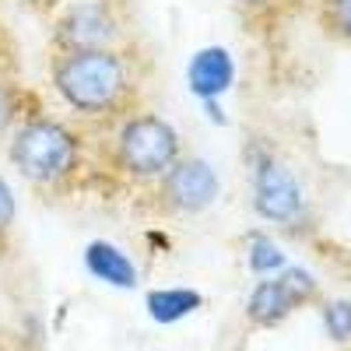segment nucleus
I'll return each mask as SVG.
<instances>
[{
	"label": "nucleus",
	"mask_w": 351,
	"mask_h": 351,
	"mask_svg": "<svg viewBox=\"0 0 351 351\" xmlns=\"http://www.w3.org/2000/svg\"><path fill=\"white\" fill-rule=\"evenodd\" d=\"M204 306V295L197 288H186V285H165V288H152L144 295V309L155 319L158 327H172L180 319L193 316L197 309Z\"/></svg>",
	"instance_id": "9d476101"
},
{
	"label": "nucleus",
	"mask_w": 351,
	"mask_h": 351,
	"mask_svg": "<svg viewBox=\"0 0 351 351\" xmlns=\"http://www.w3.org/2000/svg\"><path fill=\"white\" fill-rule=\"evenodd\" d=\"M84 271L95 281L120 288V291H134L137 288V263L130 260V253L123 246H116L109 239H92L84 246Z\"/></svg>",
	"instance_id": "6e6552de"
},
{
	"label": "nucleus",
	"mask_w": 351,
	"mask_h": 351,
	"mask_svg": "<svg viewBox=\"0 0 351 351\" xmlns=\"http://www.w3.org/2000/svg\"><path fill=\"white\" fill-rule=\"evenodd\" d=\"M250 183H253V211L256 218L271 225H291L306 215V193L281 158L271 152H260L250 162Z\"/></svg>",
	"instance_id": "20e7f679"
},
{
	"label": "nucleus",
	"mask_w": 351,
	"mask_h": 351,
	"mask_svg": "<svg viewBox=\"0 0 351 351\" xmlns=\"http://www.w3.org/2000/svg\"><path fill=\"white\" fill-rule=\"evenodd\" d=\"M180 155L183 137L158 112H130L112 130V165L134 183H158Z\"/></svg>",
	"instance_id": "7ed1b4c3"
},
{
	"label": "nucleus",
	"mask_w": 351,
	"mask_h": 351,
	"mask_svg": "<svg viewBox=\"0 0 351 351\" xmlns=\"http://www.w3.org/2000/svg\"><path fill=\"white\" fill-rule=\"evenodd\" d=\"M155 190L165 215H204L221 197V176L208 158L180 155V162L155 183Z\"/></svg>",
	"instance_id": "39448f33"
},
{
	"label": "nucleus",
	"mask_w": 351,
	"mask_h": 351,
	"mask_svg": "<svg viewBox=\"0 0 351 351\" xmlns=\"http://www.w3.org/2000/svg\"><path fill=\"white\" fill-rule=\"evenodd\" d=\"M200 109H204V116H208V123H215V127H228V116H225V109H221V99H204Z\"/></svg>",
	"instance_id": "f3484780"
},
{
	"label": "nucleus",
	"mask_w": 351,
	"mask_h": 351,
	"mask_svg": "<svg viewBox=\"0 0 351 351\" xmlns=\"http://www.w3.org/2000/svg\"><path fill=\"white\" fill-rule=\"evenodd\" d=\"M324 327H327L330 341L351 344V302L348 299H334L324 306Z\"/></svg>",
	"instance_id": "f8f14e48"
},
{
	"label": "nucleus",
	"mask_w": 351,
	"mask_h": 351,
	"mask_svg": "<svg viewBox=\"0 0 351 351\" xmlns=\"http://www.w3.org/2000/svg\"><path fill=\"white\" fill-rule=\"evenodd\" d=\"M236 56L228 46H200L186 64V88L197 102L204 99H225L236 84Z\"/></svg>",
	"instance_id": "0eeeda50"
},
{
	"label": "nucleus",
	"mask_w": 351,
	"mask_h": 351,
	"mask_svg": "<svg viewBox=\"0 0 351 351\" xmlns=\"http://www.w3.org/2000/svg\"><path fill=\"white\" fill-rule=\"evenodd\" d=\"M246 267L256 278H271V274L288 267V256L267 232H253V236L246 239Z\"/></svg>",
	"instance_id": "9b49d317"
},
{
	"label": "nucleus",
	"mask_w": 351,
	"mask_h": 351,
	"mask_svg": "<svg viewBox=\"0 0 351 351\" xmlns=\"http://www.w3.org/2000/svg\"><path fill=\"white\" fill-rule=\"evenodd\" d=\"M236 4H239V8H263L267 0H236Z\"/></svg>",
	"instance_id": "a211bd4d"
},
{
	"label": "nucleus",
	"mask_w": 351,
	"mask_h": 351,
	"mask_svg": "<svg viewBox=\"0 0 351 351\" xmlns=\"http://www.w3.org/2000/svg\"><path fill=\"white\" fill-rule=\"evenodd\" d=\"M14 218H18V197H14L11 180L0 172V236H4V232H11Z\"/></svg>",
	"instance_id": "2eb2a0df"
},
{
	"label": "nucleus",
	"mask_w": 351,
	"mask_h": 351,
	"mask_svg": "<svg viewBox=\"0 0 351 351\" xmlns=\"http://www.w3.org/2000/svg\"><path fill=\"white\" fill-rule=\"evenodd\" d=\"M120 18L106 0H74L60 11L53 25V43L60 53L81 49H116L120 46Z\"/></svg>",
	"instance_id": "423d86ee"
},
{
	"label": "nucleus",
	"mask_w": 351,
	"mask_h": 351,
	"mask_svg": "<svg viewBox=\"0 0 351 351\" xmlns=\"http://www.w3.org/2000/svg\"><path fill=\"white\" fill-rule=\"evenodd\" d=\"M49 84L60 102L84 120L120 116L134 95V74L120 49L56 53L49 64Z\"/></svg>",
	"instance_id": "f257e3e1"
},
{
	"label": "nucleus",
	"mask_w": 351,
	"mask_h": 351,
	"mask_svg": "<svg viewBox=\"0 0 351 351\" xmlns=\"http://www.w3.org/2000/svg\"><path fill=\"white\" fill-rule=\"evenodd\" d=\"M8 162L25 183L56 190L67 186L84 165L81 134L53 116H28L8 137Z\"/></svg>",
	"instance_id": "f03ea898"
},
{
	"label": "nucleus",
	"mask_w": 351,
	"mask_h": 351,
	"mask_svg": "<svg viewBox=\"0 0 351 351\" xmlns=\"http://www.w3.org/2000/svg\"><path fill=\"white\" fill-rule=\"evenodd\" d=\"M291 309H299V306L288 295V288L281 285L278 274L260 278L250 291V299H246V319L253 327H278L281 319H288Z\"/></svg>",
	"instance_id": "1a4fd4ad"
},
{
	"label": "nucleus",
	"mask_w": 351,
	"mask_h": 351,
	"mask_svg": "<svg viewBox=\"0 0 351 351\" xmlns=\"http://www.w3.org/2000/svg\"><path fill=\"white\" fill-rule=\"evenodd\" d=\"M278 278L288 288V295L295 299V306H306L316 295V278L306 267H285V271H278Z\"/></svg>",
	"instance_id": "ddd939ff"
},
{
	"label": "nucleus",
	"mask_w": 351,
	"mask_h": 351,
	"mask_svg": "<svg viewBox=\"0 0 351 351\" xmlns=\"http://www.w3.org/2000/svg\"><path fill=\"white\" fill-rule=\"evenodd\" d=\"M21 120H28V112H21V92L0 81V130H14Z\"/></svg>",
	"instance_id": "4468645a"
},
{
	"label": "nucleus",
	"mask_w": 351,
	"mask_h": 351,
	"mask_svg": "<svg viewBox=\"0 0 351 351\" xmlns=\"http://www.w3.org/2000/svg\"><path fill=\"white\" fill-rule=\"evenodd\" d=\"M330 18H334V28L351 39V0H330Z\"/></svg>",
	"instance_id": "dca6fc26"
}]
</instances>
